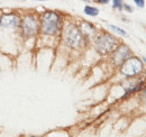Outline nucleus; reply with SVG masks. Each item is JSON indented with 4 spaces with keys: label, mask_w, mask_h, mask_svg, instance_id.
I'll return each instance as SVG.
<instances>
[{
    "label": "nucleus",
    "mask_w": 146,
    "mask_h": 137,
    "mask_svg": "<svg viewBox=\"0 0 146 137\" xmlns=\"http://www.w3.org/2000/svg\"><path fill=\"white\" fill-rule=\"evenodd\" d=\"M60 16L55 13H46L43 16V23H42V31L46 35H54L60 29Z\"/></svg>",
    "instance_id": "nucleus-1"
},
{
    "label": "nucleus",
    "mask_w": 146,
    "mask_h": 137,
    "mask_svg": "<svg viewBox=\"0 0 146 137\" xmlns=\"http://www.w3.org/2000/svg\"><path fill=\"white\" fill-rule=\"evenodd\" d=\"M64 41L66 45L71 47H79L82 43V34L80 29L73 24L68 25L64 31Z\"/></svg>",
    "instance_id": "nucleus-2"
},
{
    "label": "nucleus",
    "mask_w": 146,
    "mask_h": 137,
    "mask_svg": "<svg viewBox=\"0 0 146 137\" xmlns=\"http://www.w3.org/2000/svg\"><path fill=\"white\" fill-rule=\"evenodd\" d=\"M142 71H143V64L136 57H134V59H127L124 62V65L121 68V72L125 75H127V76L136 75V74H138Z\"/></svg>",
    "instance_id": "nucleus-3"
},
{
    "label": "nucleus",
    "mask_w": 146,
    "mask_h": 137,
    "mask_svg": "<svg viewBox=\"0 0 146 137\" xmlns=\"http://www.w3.org/2000/svg\"><path fill=\"white\" fill-rule=\"evenodd\" d=\"M116 39L110 36V35H102L98 38L97 41V44H96V47L98 52H100L101 54H107L111 52L115 47H116Z\"/></svg>",
    "instance_id": "nucleus-4"
},
{
    "label": "nucleus",
    "mask_w": 146,
    "mask_h": 137,
    "mask_svg": "<svg viewBox=\"0 0 146 137\" xmlns=\"http://www.w3.org/2000/svg\"><path fill=\"white\" fill-rule=\"evenodd\" d=\"M23 32L26 36H34L38 29V23L33 16H26L23 19Z\"/></svg>",
    "instance_id": "nucleus-5"
},
{
    "label": "nucleus",
    "mask_w": 146,
    "mask_h": 137,
    "mask_svg": "<svg viewBox=\"0 0 146 137\" xmlns=\"http://www.w3.org/2000/svg\"><path fill=\"white\" fill-rule=\"evenodd\" d=\"M19 24V20L16 15H3L0 18V26L1 27H11L15 28Z\"/></svg>",
    "instance_id": "nucleus-6"
},
{
    "label": "nucleus",
    "mask_w": 146,
    "mask_h": 137,
    "mask_svg": "<svg viewBox=\"0 0 146 137\" xmlns=\"http://www.w3.org/2000/svg\"><path fill=\"white\" fill-rule=\"evenodd\" d=\"M130 55V51L128 50V47L126 46H120L117 51L115 52V55H113V59H115V62L116 64H120V63H124Z\"/></svg>",
    "instance_id": "nucleus-7"
},
{
    "label": "nucleus",
    "mask_w": 146,
    "mask_h": 137,
    "mask_svg": "<svg viewBox=\"0 0 146 137\" xmlns=\"http://www.w3.org/2000/svg\"><path fill=\"white\" fill-rule=\"evenodd\" d=\"M82 29H83V34H86V35L94 34V29H93V27H92L90 24H88V23L82 24Z\"/></svg>",
    "instance_id": "nucleus-8"
},
{
    "label": "nucleus",
    "mask_w": 146,
    "mask_h": 137,
    "mask_svg": "<svg viewBox=\"0 0 146 137\" xmlns=\"http://www.w3.org/2000/svg\"><path fill=\"white\" fill-rule=\"evenodd\" d=\"M84 13H86L87 15H89V16H97V15L99 14V10H98L97 8H94V7H89V6H87V7L84 8Z\"/></svg>",
    "instance_id": "nucleus-9"
},
{
    "label": "nucleus",
    "mask_w": 146,
    "mask_h": 137,
    "mask_svg": "<svg viewBox=\"0 0 146 137\" xmlns=\"http://www.w3.org/2000/svg\"><path fill=\"white\" fill-rule=\"evenodd\" d=\"M108 27H109L110 29H112L113 32H116V33H118V34L123 35V36H126L127 33L125 32V31H123V29H120V28H118V27H116V26H113V25H108Z\"/></svg>",
    "instance_id": "nucleus-10"
},
{
    "label": "nucleus",
    "mask_w": 146,
    "mask_h": 137,
    "mask_svg": "<svg viewBox=\"0 0 146 137\" xmlns=\"http://www.w3.org/2000/svg\"><path fill=\"white\" fill-rule=\"evenodd\" d=\"M113 7L118 8V9H121L123 8V2L121 0H113Z\"/></svg>",
    "instance_id": "nucleus-11"
},
{
    "label": "nucleus",
    "mask_w": 146,
    "mask_h": 137,
    "mask_svg": "<svg viewBox=\"0 0 146 137\" xmlns=\"http://www.w3.org/2000/svg\"><path fill=\"white\" fill-rule=\"evenodd\" d=\"M134 1H135V3H136L138 7H141V8H143V7H144V3H145V2H144V0H134Z\"/></svg>",
    "instance_id": "nucleus-12"
},
{
    "label": "nucleus",
    "mask_w": 146,
    "mask_h": 137,
    "mask_svg": "<svg viewBox=\"0 0 146 137\" xmlns=\"http://www.w3.org/2000/svg\"><path fill=\"white\" fill-rule=\"evenodd\" d=\"M97 2H100V3H108L109 0H96Z\"/></svg>",
    "instance_id": "nucleus-13"
},
{
    "label": "nucleus",
    "mask_w": 146,
    "mask_h": 137,
    "mask_svg": "<svg viewBox=\"0 0 146 137\" xmlns=\"http://www.w3.org/2000/svg\"><path fill=\"white\" fill-rule=\"evenodd\" d=\"M125 8H126V10H128V11H130V13L133 11V9H131V8H130V7L128 6V5H125Z\"/></svg>",
    "instance_id": "nucleus-14"
},
{
    "label": "nucleus",
    "mask_w": 146,
    "mask_h": 137,
    "mask_svg": "<svg viewBox=\"0 0 146 137\" xmlns=\"http://www.w3.org/2000/svg\"><path fill=\"white\" fill-rule=\"evenodd\" d=\"M143 61H144V62L146 63V57H143Z\"/></svg>",
    "instance_id": "nucleus-15"
},
{
    "label": "nucleus",
    "mask_w": 146,
    "mask_h": 137,
    "mask_svg": "<svg viewBox=\"0 0 146 137\" xmlns=\"http://www.w3.org/2000/svg\"><path fill=\"white\" fill-rule=\"evenodd\" d=\"M37 1H46V0H37Z\"/></svg>",
    "instance_id": "nucleus-16"
}]
</instances>
